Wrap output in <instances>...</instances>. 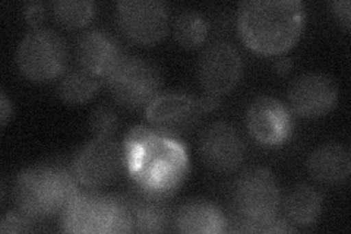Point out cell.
I'll use <instances>...</instances> for the list:
<instances>
[{
  "mask_svg": "<svg viewBox=\"0 0 351 234\" xmlns=\"http://www.w3.org/2000/svg\"><path fill=\"white\" fill-rule=\"evenodd\" d=\"M125 164L142 192L162 198L180 186L189 163L179 142L136 126L126 137Z\"/></svg>",
  "mask_w": 351,
  "mask_h": 234,
  "instance_id": "obj_1",
  "label": "cell"
},
{
  "mask_svg": "<svg viewBox=\"0 0 351 234\" xmlns=\"http://www.w3.org/2000/svg\"><path fill=\"white\" fill-rule=\"evenodd\" d=\"M239 34L259 54H281L302 36L304 6L299 0H249L240 3Z\"/></svg>",
  "mask_w": 351,
  "mask_h": 234,
  "instance_id": "obj_2",
  "label": "cell"
},
{
  "mask_svg": "<svg viewBox=\"0 0 351 234\" xmlns=\"http://www.w3.org/2000/svg\"><path fill=\"white\" fill-rule=\"evenodd\" d=\"M73 176L56 164H37L16 177L14 196L22 213L31 218L62 214L78 194Z\"/></svg>",
  "mask_w": 351,
  "mask_h": 234,
  "instance_id": "obj_3",
  "label": "cell"
},
{
  "mask_svg": "<svg viewBox=\"0 0 351 234\" xmlns=\"http://www.w3.org/2000/svg\"><path fill=\"white\" fill-rule=\"evenodd\" d=\"M62 227L69 233H128L130 207L119 196L78 192L62 213Z\"/></svg>",
  "mask_w": 351,
  "mask_h": 234,
  "instance_id": "obj_4",
  "label": "cell"
},
{
  "mask_svg": "<svg viewBox=\"0 0 351 234\" xmlns=\"http://www.w3.org/2000/svg\"><path fill=\"white\" fill-rule=\"evenodd\" d=\"M233 204L243 227L239 231H263L277 218L280 191L276 177L263 167H252L233 185Z\"/></svg>",
  "mask_w": 351,
  "mask_h": 234,
  "instance_id": "obj_5",
  "label": "cell"
},
{
  "mask_svg": "<svg viewBox=\"0 0 351 234\" xmlns=\"http://www.w3.org/2000/svg\"><path fill=\"white\" fill-rule=\"evenodd\" d=\"M104 80L114 102L134 111L147 110L160 95L162 81L157 66L139 56H123Z\"/></svg>",
  "mask_w": 351,
  "mask_h": 234,
  "instance_id": "obj_6",
  "label": "cell"
},
{
  "mask_svg": "<svg viewBox=\"0 0 351 234\" xmlns=\"http://www.w3.org/2000/svg\"><path fill=\"white\" fill-rule=\"evenodd\" d=\"M16 63L22 75L31 81L56 80L68 63V47L56 31L47 28L32 30L19 43Z\"/></svg>",
  "mask_w": 351,
  "mask_h": 234,
  "instance_id": "obj_7",
  "label": "cell"
},
{
  "mask_svg": "<svg viewBox=\"0 0 351 234\" xmlns=\"http://www.w3.org/2000/svg\"><path fill=\"white\" fill-rule=\"evenodd\" d=\"M125 152L112 138H95L76 154L73 174L86 187L98 189L112 185L122 173Z\"/></svg>",
  "mask_w": 351,
  "mask_h": 234,
  "instance_id": "obj_8",
  "label": "cell"
},
{
  "mask_svg": "<svg viewBox=\"0 0 351 234\" xmlns=\"http://www.w3.org/2000/svg\"><path fill=\"white\" fill-rule=\"evenodd\" d=\"M120 31L139 44H154L166 37L170 27L169 6L158 0H125L116 5Z\"/></svg>",
  "mask_w": 351,
  "mask_h": 234,
  "instance_id": "obj_9",
  "label": "cell"
},
{
  "mask_svg": "<svg viewBox=\"0 0 351 234\" xmlns=\"http://www.w3.org/2000/svg\"><path fill=\"white\" fill-rule=\"evenodd\" d=\"M202 113L199 100L184 93L160 94L145 110L156 132L173 139L191 133L199 125Z\"/></svg>",
  "mask_w": 351,
  "mask_h": 234,
  "instance_id": "obj_10",
  "label": "cell"
},
{
  "mask_svg": "<svg viewBox=\"0 0 351 234\" xmlns=\"http://www.w3.org/2000/svg\"><path fill=\"white\" fill-rule=\"evenodd\" d=\"M245 141L241 133L227 121H214L199 139L202 163L217 173H232L245 160Z\"/></svg>",
  "mask_w": 351,
  "mask_h": 234,
  "instance_id": "obj_11",
  "label": "cell"
},
{
  "mask_svg": "<svg viewBox=\"0 0 351 234\" xmlns=\"http://www.w3.org/2000/svg\"><path fill=\"white\" fill-rule=\"evenodd\" d=\"M197 75L205 93L228 94L241 76V56L227 41H218L206 47L197 63Z\"/></svg>",
  "mask_w": 351,
  "mask_h": 234,
  "instance_id": "obj_12",
  "label": "cell"
},
{
  "mask_svg": "<svg viewBox=\"0 0 351 234\" xmlns=\"http://www.w3.org/2000/svg\"><path fill=\"white\" fill-rule=\"evenodd\" d=\"M338 102V85L322 72H309L295 78L289 90V103L295 115L319 119L331 111Z\"/></svg>",
  "mask_w": 351,
  "mask_h": 234,
  "instance_id": "obj_13",
  "label": "cell"
},
{
  "mask_svg": "<svg viewBox=\"0 0 351 234\" xmlns=\"http://www.w3.org/2000/svg\"><path fill=\"white\" fill-rule=\"evenodd\" d=\"M246 125L255 141L267 147H276L290 138L293 117L280 100L261 95L250 103L246 111Z\"/></svg>",
  "mask_w": 351,
  "mask_h": 234,
  "instance_id": "obj_14",
  "label": "cell"
},
{
  "mask_svg": "<svg viewBox=\"0 0 351 234\" xmlns=\"http://www.w3.org/2000/svg\"><path fill=\"white\" fill-rule=\"evenodd\" d=\"M75 54L81 68L98 78H106L125 56L119 41L103 30L82 34L76 43Z\"/></svg>",
  "mask_w": 351,
  "mask_h": 234,
  "instance_id": "obj_15",
  "label": "cell"
},
{
  "mask_svg": "<svg viewBox=\"0 0 351 234\" xmlns=\"http://www.w3.org/2000/svg\"><path fill=\"white\" fill-rule=\"evenodd\" d=\"M307 170L316 182L324 185H338L348 179L351 172L350 151L343 143H325L316 148L309 160Z\"/></svg>",
  "mask_w": 351,
  "mask_h": 234,
  "instance_id": "obj_16",
  "label": "cell"
},
{
  "mask_svg": "<svg viewBox=\"0 0 351 234\" xmlns=\"http://www.w3.org/2000/svg\"><path fill=\"white\" fill-rule=\"evenodd\" d=\"M174 224L180 233H223L227 231V220L214 204L205 199L186 200L174 215Z\"/></svg>",
  "mask_w": 351,
  "mask_h": 234,
  "instance_id": "obj_17",
  "label": "cell"
},
{
  "mask_svg": "<svg viewBox=\"0 0 351 234\" xmlns=\"http://www.w3.org/2000/svg\"><path fill=\"white\" fill-rule=\"evenodd\" d=\"M162 198L142 192L134 202H129L132 214V231L160 233L170 226V211Z\"/></svg>",
  "mask_w": 351,
  "mask_h": 234,
  "instance_id": "obj_18",
  "label": "cell"
},
{
  "mask_svg": "<svg viewBox=\"0 0 351 234\" xmlns=\"http://www.w3.org/2000/svg\"><path fill=\"white\" fill-rule=\"evenodd\" d=\"M284 211L291 224L300 227L312 226L322 213V198L316 189L299 185L285 199Z\"/></svg>",
  "mask_w": 351,
  "mask_h": 234,
  "instance_id": "obj_19",
  "label": "cell"
},
{
  "mask_svg": "<svg viewBox=\"0 0 351 234\" xmlns=\"http://www.w3.org/2000/svg\"><path fill=\"white\" fill-rule=\"evenodd\" d=\"M100 78L81 69L66 73L59 84L58 93L63 102L69 104H84L100 91Z\"/></svg>",
  "mask_w": 351,
  "mask_h": 234,
  "instance_id": "obj_20",
  "label": "cell"
},
{
  "mask_svg": "<svg viewBox=\"0 0 351 234\" xmlns=\"http://www.w3.org/2000/svg\"><path fill=\"white\" fill-rule=\"evenodd\" d=\"M208 34V24L204 15L197 10H183L173 24V36L182 47L196 49L205 41Z\"/></svg>",
  "mask_w": 351,
  "mask_h": 234,
  "instance_id": "obj_21",
  "label": "cell"
},
{
  "mask_svg": "<svg viewBox=\"0 0 351 234\" xmlns=\"http://www.w3.org/2000/svg\"><path fill=\"white\" fill-rule=\"evenodd\" d=\"M95 14V5L88 0H59L53 3V15L59 24L69 30L85 27Z\"/></svg>",
  "mask_w": 351,
  "mask_h": 234,
  "instance_id": "obj_22",
  "label": "cell"
},
{
  "mask_svg": "<svg viewBox=\"0 0 351 234\" xmlns=\"http://www.w3.org/2000/svg\"><path fill=\"white\" fill-rule=\"evenodd\" d=\"M88 126L97 138H112L119 126V116L110 106H98L88 120Z\"/></svg>",
  "mask_w": 351,
  "mask_h": 234,
  "instance_id": "obj_23",
  "label": "cell"
},
{
  "mask_svg": "<svg viewBox=\"0 0 351 234\" xmlns=\"http://www.w3.org/2000/svg\"><path fill=\"white\" fill-rule=\"evenodd\" d=\"M32 220L29 215L19 213H8L2 221H0V231L2 233H28L34 231L36 227L32 226Z\"/></svg>",
  "mask_w": 351,
  "mask_h": 234,
  "instance_id": "obj_24",
  "label": "cell"
},
{
  "mask_svg": "<svg viewBox=\"0 0 351 234\" xmlns=\"http://www.w3.org/2000/svg\"><path fill=\"white\" fill-rule=\"evenodd\" d=\"M24 18L29 25L37 27L44 19V5L41 2H29L24 8Z\"/></svg>",
  "mask_w": 351,
  "mask_h": 234,
  "instance_id": "obj_25",
  "label": "cell"
},
{
  "mask_svg": "<svg viewBox=\"0 0 351 234\" xmlns=\"http://www.w3.org/2000/svg\"><path fill=\"white\" fill-rule=\"evenodd\" d=\"M350 8H351V5L348 0H338V2L332 3L334 15L347 30L350 28Z\"/></svg>",
  "mask_w": 351,
  "mask_h": 234,
  "instance_id": "obj_26",
  "label": "cell"
},
{
  "mask_svg": "<svg viewBox=\"0 0 351 234\" xmlns=\"http://www.w3.org/2000/svg\"><path fill=\"white\" fill-rule=\"evenodd\" d=\"M10 117H12V103H10L6 93L2 91L0 93V121H2L3 128Z\"/></svg>",
  "mask_w": 351,
  "mask_h": 234,
  "instance_id": "obj_27",
  "label": "cell"
},
{
  "mask_svg": "<svg viewBox=\"0 0 351 234\" xmlns=\"http://www.w3.org/2000/svg\"><path fill=\"white\" fill-rule=\"evenodd\" d=\"M219 103H221V98H219V95L211 94V93H205L199 100V104H201V108L204 113L205 111H213V110L218 108Z\"/></svg>",
  "mask_w": 351,
  "mask_h": 234,
  "instance_id": "obj_28",
  "label": "cell"
},
{
  "mask_svg": "<svg viewBox=\"0 0 351 234\" xmlns=\"http://www.w3.org/2000/svg\"><path fill=\"white\" fill-rule=\"evenodd\" d=\"M291 69H293V62L289 58H281L276 62V71H277V73H280L282 76L289 75Z\"/></svg>",
  "mask_w": 351,
  "mask_h": 234,
  "instance_id": "obj_29",
  "label": "cell"
}]
</instances>
